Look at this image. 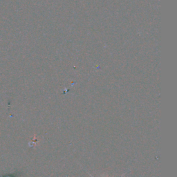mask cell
Returning a JSON list of instances; mask_svg holds the SVG:
<instances>
[{"label": "cell", "mask_w": 177, "mask_h": 177, "mask_svg": "<svg viewBox=\"0 0 177 177\" xmlns=\"http://www.w3.org/2000/svg\"><path fill=\"white\" fill-rule=\"evenodd\" d=\"M90 176H92V177H93V176H92V175H91V174H90Z\"/></svg>", "instance_id": "cell-1"}]
</instances>
